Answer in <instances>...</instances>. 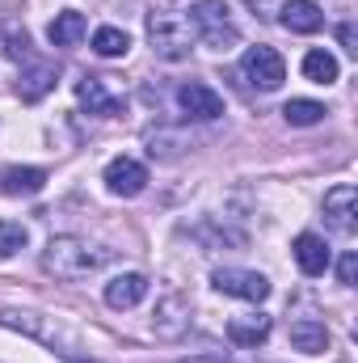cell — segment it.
Masks as SVG:
<instances>
[{
  "label": "cell",
  "mask_w": 358,
  "mask_h": 363,
  "mask_svg": "<svg viewBox=\"0 0 358 363\" xmlns=\"http://www.w3.org/2000/svg\"><path fill=\"white\" fill-rule=\"evenodd\" d=\"M110 258H114V250L97 245L89 237H51L42 250V271L64 279V283H76V279L97 274Z\"/></svg>",
  "instance_id": "obj_1"
},
{
  "label": "cell",
  "mask_w": 358,
  "mask_h": 363,
  "mask_svg": "<svg viewBox=\"0 0 358 363\" xmlns=\"http://www.w3.org/2000/svg\"><path fill=\"white\" fill-rule=\"evenodd\" d=\"M185 21L194 30V43H202L211 51H232L241 43V30L232 21V9L224 0H198V4H190Z\"/></svg>",
  "instance_id": "obj_2"
},
{
  "label": "cell",
  "mask_w": 358,
  "mask_h": 363,
  "mask_svg": "<svg viewBox=\"0 0 358 363\" xmlns=\"http://www.w3.org/2000/svg\"><path fill=\"white\" fill-rule=\"evenodd\" d=\"M148 43L161 60L178 64V60H190L194 51V30L185 21V13H152L148 17Z\"/></svg>",
  "instance_id": "obj_3"
},
{
  "label": "cell",
  "mask_w": 358,
  "mask_h": 363,
  "mask_svg": "<svg viewBox=\"0 0 358 363\" xmlns=\"http://www.w3.org/2000/svg\"><path fill=\"white\" fill-rule=\"evenodd\" d=\"M0 325L21 330V334H30V338H38V342L55 347L59 355H72V351H76V334H72L64 321H55V317H42V313H21V308H0Z\"/></svg>",
  "instance_id": "obj_4"
},
{
  "label": "cell",
  "mask_w": 358,
  "mask_h": 363,
  "mask_svg": "<svg viewBox=\"0 0 358 363\" xmlns=\"http://www.w3.org/2000/svg\"><path fill=\"white\" fill-rule=\"evenodd\" d=\"M241 77L262 93H274L282 81H287V64L274 47H249L245 60H241Z\"/></svg>",
  "instance_id": "obj_5"
},
{
  "label": "cell",
  "mask_w": 358,
  "mask_h": 363,
  "mask_svg": "<svg viewBox=\"0 0 358 363\" xmlns=\"http://www.w3.org/2000/svg\"><path fill=\"white\" fill-rule=\"evenodd\" d=\"M211 283H215V291H224V296H236V300H253V304H262L270 296V279L258 271H241V267H224V271L211 274Z\"/></svg>",
  "instance_id": "obj_6"
},
{
  "label": "cell",
  "mask_w": 358,
  "mask_h": 363,
  "mask_svg": "<svg viewBox=\"0 0 358 363\" xmlns=\"http://www.w3.org/2000/svg\"><path fill=\"white\" fill-rule=\"evenodd\" d=\"M76 101H81L89 114H97V118H118V114L127 110L122 93L110 89L105 77H85V81H76Z\"/></svg>",
  "instance_id": "obj_7"
},
{
  "label": "cell",
  "mask_w": 358,
  "mask_h": 363,
  "mask_svg": "<svg viewBox=\"0 0 358 363\" xmlns=\"http://www.w3.org/2000/svg\"><path fill=\"white\" fill-rule=\"evenodd\" d=\"M101 182L110 186V194H122V199H135L144 186H148V169L135 161V157H114L110 165H105V174Z\"/></svg>",
  "instance_id": "obj_8"
},
{
  "label": "cell",
  "mask_w": 358,
  "mask_h": 363,
  "mask_svg": "<svg viewBox=\"0 0 358 363\" xmlns=\"http://www.w3.org/2000/svg\"><path fill=\"white\" fill-rule=\"evenodd\" d=\"M178 106H181V114L202 118V123H211V118L224 114V97L211 89V85H202V81H185L178 89Z\"/></svg>",
  "instance_id": "obj_9"
},
{
  "label": "cell",
  "mask_w": 358,
  "mask_h": 363,
  "mask_svg": "<svg viewBox=\"0 0 358 363\" xmlns=\"http://www.w3.org/2000/svg\"><path fill=\"white\" fill-rule=\"evenodd\" d=\"M358 216V186L350 182H337L329 194H325V220L337 228V233H354Z\"/></svg>",
  "instance_id": "obj_10"
},
{
  "label": "cell",
  "mask_w": 358,
  "mask_h": 363,
  "mask_svg": "<svg viewBox=\"0 0 358 363\" xmlns=\"http://www.w3.org/2000/svg\"><path fill=\"white\" fill-rule=\"evenodd\" d=\"M152 330L161 338H181L190 330V300L181 291H169L161 304H156V317H152Z\"/></svg>",
  "instance_id": "obj_11"
},
{
  "label": "cell",
  "mask_w": 358,
  "mask_h": 363,
  "mask_svg": "<svg viewBox=\"0 0 358 363\" xmlns=\"http://www.w3.org/2000/svg\"><path fill=\"white\" fill-rule=\"evenodd\" d=\"M55 81H59V68H55V64H47V60H25V72H21V81H17V97H21V101H38V97H47V93L55 89Z\"/></svg>",
  "instance_id": "obj_12"
},
{
  "label": "cell",
  "mask_w": 358,
  "mask_h": 363,
  "mask_svg": "<svg viewBox=\"0 0 358 363\" xmlns=\"http://www.w3.org/2000/svg\"><path fill=\"white\" fill-rule=\"evenodd\" d=\"M291 254H295L299 271L308 274V279L325 274V271H329V262H333V258H329V245H325V241H321L316 233H299V237H295V250H291Z\"/></svg>",
  "instance_id": "obj_13"
},
{
  "label": "cell",
  "mask_w": 358,
  "mask_h": 363,
  "mask_svg": "<svg viewBox=\"0 0 358 363\" xmlns=\"http://www.w3.org/2000/svg\"><path fill=\"white\" fill-rule=\"evenodd\" d=\"M144 296H148V279L139 271H127V274H118V279L105 283V304L110 308H135Z\"/></svg>",
  "instance_id": "obj_14"
},
{
  "label": "cell",
  "mask_w": 358,
  "mask_h": 363,
  "mask_svg": "<svg viewBox=\"0 0 358 363\" xmlns=\"http://www.w3.org/2000/svg\"><path fill=\"white\" fill-rule=\"evenodd\" d=\"M287 338H291V347L304 351V355H325V351H329V330H325V321H312V317L291 321Z\"/></svg>",
  "instance_id": "obj_15"
},
{
  "label": "cell",
  "mask_w": 358,
  "mask_h": 363,
  "mask_svg": "<svg viewBox=\"0 0 358 363\" xmlns=\"http://www.w3.org/2000/svg\"><path fill=\"white\" fill-rule=\"evenodd\" d=\"M270 330H274V321H270L266 313H245V317H232L228 321V338L236 347H262L270 338Z\"/></svg>",
  "instance_id": "obj_16"
},
{
  "label": "cell",
  "mask_w": 358,
  "mask_h": 363,
  "mask_svg": "<svg viewBox=\"0 0 358 363\" xmlns=\"http://www.w3.org/2000/svg\"><path fill=\"white\" fill-rule=\"evenodd\" d=\"M291 34H316L321 26H325V13H321V4L316 0H291V4H282V17H278Z\"/></svg>",
  "instance_id": "obj_17"
},
{
  "label": "cell",
  "mask_w": 358,
  "mask_h": 363,
  "mask_svg": "<svg viewBox=\"0 0 358 363\" xmlns=\"http://www.w3.org/2000/svg\"><path fill=\"white\" fill-rule=\"evenodd\" d=\"M85 34H89V21H85V13H76V9H64V13H55V21L47 26V38H51V47H76Z\"/></svg>",
  "instance_id": "obj_18"
},
{
  "label": "cell",
  "mask_w": 358,
  "mask_h": 363,
  "mask_svg": "<svg viewBox=\"0 0 358 363\" xmlns=\"http://www.w3.org/2000/svg\"><path fill=\"white\" fill-rule=\"evenodd\" d=\"M47 186V169H34V165H8L0 169V190L4 194H38Z\"/></svg>",
  "instance_id": "obj_19"
},
{
  "label": "cell",
  "mask_w": 358,
  "mask_h": 363,
  "mask_svg": "<svg viewBox=\"0 0 358 363\" xmlns=\"http://www.w3.org/2000/svg\"><path fill=\"white\" fill-rule=\"evenodd\" d=\"M93 51H97L101 60H118V55L131 51V38H127V30H118V26H101V30L93 34Z\"/></svg>",
  "instance_id": "obj_20"
},
{
  "label": "cell",
  "mask_w": 358,
  "mask_h": 363,
  "mask_svg": "<svg viewBox=\"0 0 358 363\" xmlns=\"http://www.w3.org/2000/svg\"><path fill=\"white\" fill-rule=\"evenodd\" d=\"M282 118H287L291 127H316V123L325 118V106H321V101H308V97H291V101L282 106Z\"/></svg>",
  "instance_id": "obj_21"
},
{
  "label": "cell",
  "mask_w": 358,
  "mask_h": 363,
  "mask_svg": "<svg viewBox=\"0 0 358 363\" xmlns=\"http://www.w3.org/2000/svg\"><path fill=\"white\" fill-rule=\"evenodd\" d=\"M304 77L316 81V85H333L337 81V60L329 51H308L304 55Z\"/></svg>",
  "instance_id": "obj_22"
},
{
  "label": "cell",
  "mask_w": 358,
  "mask_h": 363,
  "mask_svg": "<svg viewBox=\"0 0 358 363\" xmlns=\"http://www.w3.org/2000/svg\"><path fill=\"white\" fill-rule=\"evenodd\" d=\"M25 241H30L25 224H17V220H0V262L13 258L17 250H25Z\"/></svg>",
  "instance_id": "obj_23"
},
{
  "label": "cell",
  "mask_w": 358,
  "mask_h": 363,
  "mask_svg": "<svg viewBox=\"0 0 358 363\" xmlns=\"http://www.w3.org/2000/svg\"><path fill=\"white\" fill-rule=\"evenodd\" d=\"M354 274H358V254H346V258L337 262V279H342L346 287H354Z\"/></svg>",
  "instance_id": "obj_24"
},
{
  "label": "cell",
  "mask_w": 358,
  "mask_h": 363,
  "mask_svg": "<svg viewBox=\"0 0 358 363\" xmlns=\"http://www.w3.org/2000/svg\"><path fill=\"white\" fill-rule=\"evenodd\" d=\"M337 38H342V47L350 51V55H358V34H354V26L346 21V26H337Z\"/></svg>",
  "instance_id": "obj_25"
},
{
  "label": "cell",
  "mask_w": 358,
  "mask_h": 363,
  "mask_svg": "<svg viewBox=\"0 0 358 363\" xmlns=\"http://www.w3.org/2000/svg\"><path fill=\"white\" fill-rule=\"evenodd\" d=\"M178 363H224V359H215V355H194V359H178Z\"/></svg>",
  "instance_id": "obj_26"
},
{
  "label": "cell",
  "mask_w": 358,
  "mask_h": 363,
  "mask_svg": "<svg viewBox=\"0 0 358 363\" xmlns=\"http://www.w3.org/2000/svg\"><path fill=\"white\" fill-rule=\"evenodd\" d=\"M72 363H101V359H72Z\"/></svg>",
  "instance_id": "obj_27"
}]
</instances>
